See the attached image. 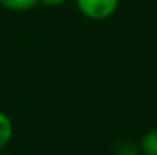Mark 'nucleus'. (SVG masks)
I'll return each mask as SVG.
<instances>
[{"mask_svg":"<svg viewBox=\"0 0 157 155\" xmlns=\"http://www.w3.org/2000/svg\"><path fill=\"white\" fill-rule=\"evenodd\" d=\"M14 137V123L12 119L0 109V152H3Z\"/></svg>","mask_w":157,"mask_h":155,"instance_id":"2","label":"nucleus"},{"mask_svg":"<svg viewBox=\"0 0 157 155\" xmlns=\"http://www.w3.org/2000/svg\"><path fill=\"white\" fill-rule=\"evenodd\" d=\"M114 154L116 155H142L139 145L128 142V140H121L114 146Z\"/></svg>","mask_w":157,"mask_h":155,"instance_id":"5","label":"nucleus"},{"mask_svg":"<svg viewBox=\"0 0 157 155\" xmlns=\"http://www.w3.org/2000/svg\"><path fill=\"white\" fill-rule=\"evenodd\" d=\"M40 5V0H0V6L11 12H28Z\"/></svg>","mask_w":157,"mask_h":155,"instance_id":"4","label":"nucleus"},{"mask_svg":"<svg viewBox=\"0 0 157 155\" xmlns=\"http://www.w3.org/2000/svg\"><path fill=\"white\" fill-rule=\"evenodd\" d=\"M0 155H15V154H8V152H0Z\"/></svg>","mask_w":157,"mask_h":155,"instance_id":"7","label":"nucleus"},{"mask_svg":"<svg viewBox=\"0 0 157 155\" xmlns=\"http://www.w3.org/2000/svg\"><path fill=\"white\" fill-rule=\"evenodd\" d=\"M67 0H40V5L46 6V8H58L61 5H64Z\"/></svg>","mask_w":157,"mask_h":155,"instance_id":"6","label":"nucleus"},{"mask_svg":"<svg viewBox=\"0 0 157 155\" xmlns=\"http://www.w3.org/2000/svg\"><path fill=\"white\" fill-rule=\"evenodd\" d=\"M137 145L142 155H157V126L148 129Z\"/></svg>","mask_w":157,"mask_h":155,"instance_id":"3","label":"nucleus"},{"mask_svg":"<svg viewBox=\"0 0 157 155\" xmlns=\"http://www.w3.org/2000/svg\"><path fill=\"white\" fill-rule=\"evenodd\" d=\"M121 0H75L78 12L92 21L111 18L119 9Z\"/></svg>","mask_w":157,"mask_h":155,"instance_id":"1","label":"nucleus"}]
</instances>
